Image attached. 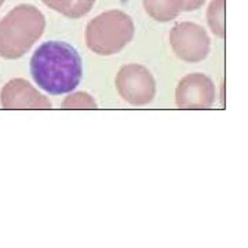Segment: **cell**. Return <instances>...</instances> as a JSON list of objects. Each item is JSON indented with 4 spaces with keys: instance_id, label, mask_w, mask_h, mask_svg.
Returning a JSON list of instances; mask_svg holds the SVG:
<instances>
[{
    "instance_id": "cell-1",
    "label": "cell",
    "mask_w": 248,
    "mask_h": 248,
    "mask_svg": "<svg viewBox=\"0 0 248 248\" xmlns=\"http://www.w3.org/2000/svg\"><path fill=\"white\" fill-rule=\"evenodd\" d=\"M31 75L40 89L53 95H61L79 86L83 63L73 46L50 40L39 46L32 55Z\"/></svg>"
},
{
    "instance_id": "cell-7",
    "label": "cell",
    "mask_w": 248,
    "mask_h": 248,
    "mask_svg": "<svg viewBox=\"0 0 248 248\" xmlns=\"http://www.w3.org/2000/svg\"><path fill=\"white\" fill-rule=\"evenodd\" d=\"M0 102L4 109H50L51 102L24 79H13L1 89Z\"/></svg>"
},
{
    "instance_id": "cell-6",
    "label": "cell",
    "mask_w": 248,
    "mask_h": 248,
    "mask_svg": "<svg viewBox=\"0 0 248 248\" xmlns=\"http://www.w3.org/2000/svg\"><path fill=\"white\" fill-rule=\"evenodd\" d=\"M175 101L181 109H210L215 101V87L202 73L187 75L178 83Z\"/></svg>"
},
{
    "instance_id": "cell-3",
    "label": "cell",
    "mask_w": 248,
    "mask_h": 248,
    "mask_svg": "<svg viewBox=\"0 0 248 248\" xmlns=\"http://www.w3.org/2000/svg\"><path fill=\"white\" fill-rule=\"evenodd\" d=\"M133 18L122 10H109L91 19L86 27V43L98 55L120 53L134 37Z\"/></svg>"
},
{
    "instance_id": "cell-2",
    "label": "cell",
    "mask_w": 248,
    "mask_h": 248,
    "mask_svg": "<svg viewBox=\"0 0 248 248\" xmlns=\"http://www.w3.org/2000/svg\"><path fill=\"white\" fill-rule=\"evenodd\" d=\"M45 14L33 4H18L0 19V57L17 60L24 57L43 36Z\"/></svg>"
},
{
    "instance_id": "cell-5",
    "label": "cell",
    "mask_w": 248,
    "mask_h": 248,
    "mask_svg": "<svg viewBox=\"0 0 248 248\" xmlns=\"http://www.w3.org/2000/svg\"><path fill=\"white\" fill-rule=\"evenodd\" d=\"M116 87L120 97L135 107L149 104L156 95V81L152 73L138 63L125 65L119 71Z\"/></svg>"
},
{
    "instance_id": "cell-9",
    "label": "cell",
    "mask_w": 248,
    "mask_h": 248,
    "mask_svg": "<svg viewBox=\"0 0 248 248\" xmlns=\"http://www.w3.org/2000/svg\"><path fill=\"white\" fill-rule=\"evenodd\" d=\"M47 7L61 13L71 19H78L86 16L93 9L97 0H42Z\"/></svg>"
},
{
    "instance_id": "cell-10",
    "label": "cell",
    "mask_w": 248,
    "mask_h": 248,
    "mask_svg": "<svg viewBox=\"0 0 248 248\" xmlns=\"http://www.w3.org/2000/svg\"><path fill=\"white\" fill-rule=\"evenodd\" d=\"M225 0H213L207 10V21L214 35L225 37V21H223Z\"/></svg>"
},
{
    "instance_id": "cell-13",
    "label": "cell",
    "mask_w": 248,
    "mask_h": 248,
    "mask_svg": "<svg viewBox=\"0 0 248 248\" xmlns=\"http://www.w3.org/2000/svg\"><path fill=\"white\" fill-rule=\"evenodd\" d=\"M6 0H0V9H1V6H3V3H4Z\"/></svg>"
},
{
    "instance_id": "cell-12",
    "label": "cell",
    "mask_w": 248,
    "mask_h": 248,
    "mask_svg": "<svg viewBox=\"0 0 248 248\" xmlns=\"http://www.w3.org/2000/svg\"><path fill=\"white\" fill-rule=\"evenodd\" d=\"M205 0H182V11H195L202 9Z\"/></svg>"
},
{
    "instance_id": "cell-11",
    "label": "cell",
    "mask_w": 248,
    "mask_h": 248,
    "mask_svg": "<svg viewBox=\"0 0 248 248\" xmlns=\"http://www.w3.org/2000/svg\"><path fill=\"white\" fill-rule=\"evenodd\" d=\"M63 109H95L97 102L94 101V98H91L87 93H76L71 97H68L62 102Z\"/></svg>"
},
{
    "instance_id": "cell-4",
    "label": "cell",
    "mask_w": 248,
    "mask_h": 248,
    "mask_svg": "<svg viewBox=\"0 0 248 248\" xmlns=\"http://www.w3.org/2000/svg\"><path fill=\"white\" fill-rule=\"evenodd\" d=\"M170 45L178 58L189 63L203 61L210 53V37L195 22H178L170 32Z\"/></svg>"
},
{
    "instance_id": "cell-8",
    "label": "cell",
    "mask_w": 248,
    "mask_h": 248,
    "mask_svg": "<svg viewBox=\"0 0 248 248\" xmlns=\"http://www.w3.org/2000/svg\"><path fill=\"white\" fill-rule=\"evenodd\" d=\"M146 14L157 22H169L182 11V0H142Z\"/></svg>"
}]
</instances>
